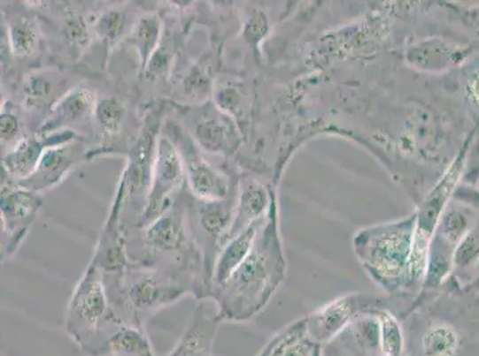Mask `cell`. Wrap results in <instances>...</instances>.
<instances>
[{
  "label": "cell",
  "mask_w": 479,
  "mask_h": 356,
  "mask_svg": "<svg viewBox=\"0 0 479 356\" xmlns=\"http://www.w3.org/2000/svg\"><path fill=\"white\" fill-rule=\"evenodd\" d=\"M182 290L164 288L151 276H143L129 290V300L137 309H151L160 304L178 299Z\"/></svg>",
  "instance_id": "5bb4252c"
},
{
  "label": "cell",
  "mask_w": 479,
  "mask_h": 356,
  "mask_svg": "<svg viewBox=\"0 0 479 356\" xmlns=\"http://www.w3.org/2000/svg\"><path fill=\"white\" fill-rule=\"evenodd\" d=\"M317 345L310 337L306 317H302L282 328L257 356H313Z\"/></svg>",
  "instance_id": "ba28073f"
},
{
  "label": "cell",
  "mask_w": 479,
  "mask_h": 356,
  "mask_svg": "<svg viewBox=\"0 0 479 356\" xmlns=\"http://www.w3.org/2000/svg\"><path fill=\"white\" fill-rule=\"evenodd\" d=\"M72 165H73V148L71 145L60 144L58 147L48 148L43 152L36 171L23 182L27 185L33 183L31 186L33 189L57 185L62 178H65Z\"/></svg>",
  "instance_id": "30bf717a"
},
{
  "label": "cell",
  "mask_w": 479,
  "mask_h": 356,
  "mask_svg": "<svg viewBox=\"0 0 479 356\" xmlns=\"http://www.w3.org/2000/svg\"><path fill=\"white\" fill-rule=\"evenodd\" d=\"M185 235L181 220L174 216H158L146 231L148 246L158 252H174L184 244Z\"/></svg>",
  "instance_id": "4fadbf2b"
},
{
  "label": "cell",
  "mask_w": 479,
  "mask_h": 356,
  "mask_svg": "<svg viewBox=\"0 0 479 356\" xmlns=\"http://www.w3.org/2000/svg\"><path fill=\"white\" fill-rule=\"evenodd\" d=\"M413 237L409 227L395 226L364 231L354 240L365 271L390 299L413 296L410 284Z\"/></svg>",
  "instance_id": "7a4b0ae2"
},
{
  "label": "cell",
  "mask_w": 479,
  "mask_h": 356,
  "mask_svg": "<svg viewBox=\"0 0 479 356\" xmlns=\"http://www.w3.org/2000/svg\"><path fill=\"white\" fill-rule=\"evenodd\" d=\"M184 174V161L181 152L171 140L161 137L155 148L153 183L144 219L151 220L160 216L165 201L182 185Z\"/></svg>",
  "instance_id": "5b68a950"
},
{
  "label": "cell",
  "mask_w": 479,
  "mask_h": 356,
  "mask_svg": "<svg viewBox=\"0 0 479 356\" xmlns=\"http://www.w3.org/2000/svg\"><path fill=\"white\" fill-rule=\"evenodd\" d=\"M96 114L103 129L108 133H117L122 125L126 109L116 98H106L97 102Z\"/></svg>",
  "instance_id": "7402d4cb"
},
{
  "label": "cell",
  "mask_w": 479,
  "mask_h": 356,
  "mask_svg": "<svg viewBox=\"0 0 479 356\" xmlns=\"http://www.w3.org/2000/svg\"><path fill=\"white\" fill-rule=\"evenodd\" d=\"M124 22L123 13L120 11H109L98 20L97 31L99 36L106 42H112L122 30Z\"/></svg>",
  "instance_id": "603a6c76"
},
{
  "label": "cell",
  "mask_w": 479,
  "mask_h": 356,
  "mask_svg": "<svg viewBox=\"0 0 479 356\" xmlns=\"http://www.w3.org/2000/svg\"><path fill=\"white\" fill-rule=\"evenodd\" d=\"M257 226L250 224L246 230L241 231L229 243L226 244L222 254L217 259L215 269H213L212 281L216 288L222 285L246 261L257 243Z\"/></svg>",
  "instance_id": "9c48e42d"
},
{
  "label": "cell",
  "mask_w": 479,
  "mask_h": 356,
  "mask_svg": "<svg viewBox=\"0 0 479 356\" xmlns=\"http://www.w3.org/2000/svg\"><path fill=\"white\" fill-rule=\"evenodd\" d=\"M313 356H322V345H317L315 354Z\"/></svg>",
  "instance_id": "f1b7e54d"
},
{
  "label": "cell",
  "mask_w": 479,
  "mask_h": 356,
  "mask_svg": "<svg viewBox=\"0 0 479 356\" xmlns=\"http://www.w3.org/2000/svg\"><path fill=\"white\" fill-rule=\"evenodd\" d=\"M170 55L164 49H158L155 51L153 57H151L150 62H148L146 69L147 74L150 76H157L161 74L167 68L168 62H170Z\"/></svg>",
  "instance_id": "484cf974"
},
{
  "label": "cell",
  "mask_w": 479,
  "mask_h": 356,
  "mask_svg": "<svg viewBox=\"0 0 479 356\" xmlns=\"http://www.w3.org/2000/svg\"><path fill=\"white\" fill-rule=\"evenodd\" d=\"M46 148L36 138H23L3 160L4 169L13 178L26 181L39 167Z\"/></svg>",
  "instance_id": "8fae6325"
},
{
  "label": "cell",
  "mask_w": 479,
  "mask_h": 356,
  "mask_svg": "<svg viewBox=\"0 0 479 356\" xmlns=\"http://www.w3.org/2000/svg\"><path fill=\"white\" fill-rule=\"evenodd\" d=\"M208 85L209 80L206 79V76L201 74V72H195L186 80V91L192 93L194 95H202V93L206 92Z\"/></svg>",
  "instance_id": "4316f807"
},
{
  "label": "cell",
  "mask_w": 479,
  "mask_h": 356,
  "mask_svg": "<svg viewBox=\"0 0 479 356\" xmlns=\"http://www.w3.org/2000/svg\"><path fill=\"white\" fill-rule=\"evenodd\" d=\"M93 265L92 262L79 283L68 307V331L78 338L86 331L96 329L108 313L105 289Z\"/></svg>",
  "instance_id": "277c9868"
},
{
  "label": "cell",
  "mask_w": 479,
  "mask_h": 356,
  "mask_svg": "<svg viewBox=\"0 0 479 356\" xmlns=\"http://www.w3.org/2000/svg\"><path fill=\"white\" fill-rule=\"evenodd\" d=\"M381 327V344L382 355L402 356L405 351V330L398 314L390 307H375Z\"/></svg>",
  "instance_id": "2e32d148"
},
{
  "label": "cell",
  "mask_w": 479,
  "mask_h": 356,
  "mask_svg": "<svg viewBox=\"0 0 479 356\" xmlns=\"http://www.w3.org/2000/svg\"><path fill=\"white\" fill-rule=\"evenodd\" d=\"M99 356H153L146 338L133 327H117Z\"/></svg>",
  "instance_id": "9a60e30c"
},
{
  "label": "cell",
  "mask_w": 479,
  "mask_h": 356,
  "mask_svg": "<svg viewBox=\"0 0 479 356\" xmlns=\"http://www.w3.org/2000/svg\"><path fill=\"white\" fill-rule=\"evenodd\" d=\"M51 87V82L43 76H34L26 85L27 102L30 106H39L50 95Z\"/></svg>",
  "instance_id": "cb8c5ba5"
},
{
  "label": "cell",
  "mask_w": 479,
  "mask_h": 356,
  "mask_svg": "<svg viewBox=\"0 0 479 356\" xmlns=\"http://www.w3.org/2000/svg\"><path fill=\"white\" fill-rule=\"evenodd\" d=\"M65 34L72 46L81 48L85 47L89 41L88 27L81 17H73L66 23Z\"/></svg>",
  "instance_id": "d4e9b609"
},
{
  "label": "cell",
  "mask_w": 479,
  "mask_h": 356,
  "mask_svg": "<svg viewBox=\"0 0 479 356\" xmlns=\"http://www.w3.org/2000/svg\"><path fill=\"white\" fill-rule=\"evenodd\" d=\"M41 199L29 190L2 189V214L6 227L16 230L17 224L27 223L41 206Z\"/></svg>",
  "instance_id": "7c38bea8"
},
{
  "label": "cell",
  "mask_w": 479,
  "mask_h": 356,
  "mask_svg": "<svg viewBox=\"0 0 479 356\" xmlns=\"http://www.w3.org/2000/svg\"><path fill=\"white\" fill-rule=\"evenodd\" d=\"M374 309L359 314L329 344L323 345L322 356L382 355L381 327Z\"/></svg>",
  "instance_id": "8992f818"
},
{
  "label": "cell",
  "mask_w": 479,
  "mask_h": 356,
  "mask_svg": "<svg viewBox=\"0 0 479 356\" xmlns=\"http://www.w3.org/2000/svg\"><path fill=\"white\" fill-rule=\"evenodd\" d=\"M194 148L189 140L188 144L181 141V148H177L184 161L185 172L192 193L205 202L220 201L228 192L226 176L203 160Z\"/></svg>",
  "instance_id": "52a82bcc"
},
{
  "label": "cell",
  "mask_w": 479,
  "mask_h": 356,
  "mask_svg": "<svg viewBox=\"0 0 479 356\" xmlns=\"http://www.w3.org/2000/svg\"><path fill=\"white\" fill-rule=\"evenodd\" d=\"M195 137L205 151L225 154L229 147V126L220 117L206 116L196 125Z\"/></svg>",
  "instance_id": "e0dca14e"
},
{
  "label": "cell",
  "mask_w": 479,
  "mask_h": 356,
  "mask_svg": "<svg viewBox=\"0 0 479 356\" xmlns=\"http://www.w3.org/2000/svg\"><path fill=\"white\" fill-rule=\"evenodd\" d=\"M161 24L158 16L148 15L140 19L134 29L132 41L140 55L141 67L146 69L148 62L157 51L160 40Z\"/></svg>",
  "instance_id": "ac0fdd59"
},
{
  "label": "cell",
  "mask_w": 479,
  "mask_h": 356,
  "mask_svg": "<svg viewBox=\"0 0 479 356\" xmlns=\"http://www.w3.org/2000/svg\"><path fill=\"white\" fill-rule=\"evenodd\" d=\"M389 299L382 297L351 292L330 300L306 317L312 340L319 345H326L336 337L359 314L374 307H389Z\"/></svg>",
  "instance_id": "3957f363"
},
{
  "label": "cell",
  "mask_w": 479,
  "mask_h": 356,
  "mask_svg": "<svg viewBox=\"0 0 479 356\" xmlns=\"http://www.w3.org/2000/svg\"><path fill=\"white\" fill-rule=\"evenodd\" d=\"M96 107L97 103H96L95 95L88 89H78L58 102L55 113L61 125V124L78 122L96 110Z\"/></svg>",
  "instance_id": "d6986e66"
},
{
  "label": "cell",
  "mask_w": 479,
  "mask_h": 356,
  "mask_svg": "<svg viewBox=\"0 0 479 356\" xmlns=\"http://www.w3.org/2000/svg\"><path fill=\"white\" fill-rule=\"evenodd\" d=\"M286 264L277 241L265 238L239 269L213 290L219 304L217 320L247 321L260 313L274 299L284 281Z\"/></svg>",
  "instance_id": "6da1fadb"
},
{
  "label": "cell",
  "mask_w": 479,
  "mask_h": 356,
  "mask_svg": "<svg viewBox=\"0 0 479 356\" xmlns=\"http://www.w3.org/2000/svg\"><path fill=\"white\" fill-rule=\"evenodd\" d=\"M209 205L203 208L201 223L206 233L212 235L216 239L225 241L228 239L229 231L232 230V217L223 207L215 205V202H208Z\"/></svg>",
  "instance_id": "ffe728a7"
},
{
  "label": "cell",
  "mask_w": 479,
  "mask_h": 356,
  "mask_svg": "<svg viewBox=\"0 0 479 356\" xmlns=\"http://www.w3.org/2000/svg\"><path fill=\"white\" fill-rule=\"evenodd\" d=\"M381 356H388V355H381Z\"/></svg>",
  "instance_id": "f546056e"
},
{
  "label": "cell",
  "mask_w": 479,
  "mask_h": 356,
  "mask_svg": "<svg viewBox=\"0 0 479 356\" xmlns=\"http://www.w3.org/2000/svg\"><path fill=\"white\" fill-rule=\"evenodd\" d=\"M10 46L13 55L30 57L37 46V31L30 19H23L13 24L10 30Z\"/></svg>",
  "instance_id": "44dd1931"
},
{
  "label": "cell",
  "mask_w": 479,
  "mask_h": 356,
  "mask_svg": "<svg viewBox=\"0 0 479 356\" xmlns=\"http://www.w3.org/2000/svg\"><path fill=\"white\" fill-rule=\"evenodd\" d=\"M19 120L13 114L4 113L2 116V137L4 140H12L19 133Z\"/></svg>",
  "instance_id": "83f0119b"
}]
</instances>
